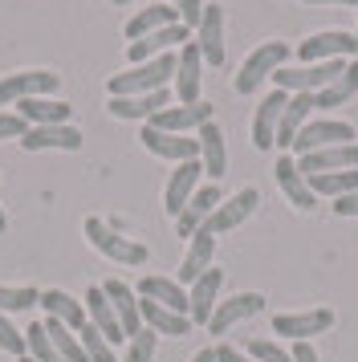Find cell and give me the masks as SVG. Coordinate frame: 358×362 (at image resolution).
Here are the masks:
<instances>
[{
	"label": "cell",
	"mask_w": 358,
	"mask_h": 362,
	"mask_svg": "<svg viewBox=\"0 0 358 362\" xmlns=\"http://www.w3.org/2000/svg\"><path fill=\"white\" fill-rule=\"evenodd\" d=\"M16 115L25 118L29 127H53V122H69L74 106L57 102V98H25V102H16Z\"/></svg>",
	"instance_id": "cell-32"
},
{
	"label": "cell",
	"mask_w": 358,
	"mask_h": 362,
	"mask_svg": "<svg viewBox=\"0 0 358 362\" xmlns=\"http://www.w3.org/2000/svg\"><path fill=\"white\" fill-rule=\"evenodd\" d=\"M220 199H224V196H220V183H204V187L187 199V208L175 216V232L183 236V240H192L195 232L204 228V220L220 208Z\"/></svg>",
	"instance_id": "cell-13"
},
{
	"label": "cell",
	"mask_w": 358,
	"mask_h": 362,
	"mask_svg": "<svg viewBox=\"0 0 358 362\" xmlns=\"http://www.w3.org/2000/svg\"><path fill=\"white\" fill-rule=\"evenodd\" d=\"M167 25H183L179 13L171 8V4H151V8H139V13L122 25V37H127V41H143V37L167 29Z\"/></svg>",
	"instance_id": "cell-26"
},
{
	"label": "cell",
	"mask_w": 358,
	"mask_h": 362,
	"mask_svg": "<svg viewBox=\"0 0 358 362\" xmlns=\"http://www.w3.org/2000/svg\"><path fill=\"white\" fill-rule=\"evenodd\" d=\"M318 110V98L313 94H289V102H285V115H281V127H277V143L273 147L281 151H293V139H297V131L309 122V115Z\"/></svg>",
	"instance_id": "cell-24"
},
{
	"label": "cell",
	"mask_w": 358,
	"mask_h": 362,
	"mask_svg": "<svg viewBox=\"0 0 358 362\" xmlns=\"http://www.w3.org/2000/svg\"><path fill=\"white\" fill-rule=\"evenodd\" d=\"M289 354H293V362H322V358H318V350H313L309 342H293Z\"/></svg>",
	"instance_id": "cell-46"
},
{
	"label": "cell",
	"mask_w": 358,
	"mask_h": 362,
	"mask_svg": "<svg viewBox=\"0 0 358 362\" xmlns=\"http://www.w3.org/2000/svg\"><path fill=\"white\" fill-rule=\"evenodd\" d=\"M155 338H159V334L143 326V329H139V334L127 342V354H122V362H151V358H155Z\"/></svg>",
	"instance_id": "cell-39"
},
{
	"label": "cell",
	"mask_w": 358,
	"mask_h": 362,
	"mask_svg": "<svg viewBox=\"0 0 358 362\" xmlns=\"http://www.w3.org/2000/svg\"><path fill=\"white\" fill-rule=\"evenodd\" d=\"M204 122H212V106L204 98L192 102V106H167V110H159V115L151 118V127L155 131H167V134H192Z\"/></svg>",
	"instance_id": "cell-17"
},
{
	"label": "cell",
	"mask_w": 358,
	"mask_h": 362,
	"mask_svg": "<svg viewBox=\"0 0 358 362\" xmlns=\"http://www.w3.org/2000/svg\"><path fill=\"white\" fill-rule=\"evenodd\" d=\"M358 53V37L342 33V29H322V33L306 37L297 45V62L301 66H313V62H354Z\"/></svg>",
	"instance_id": "cell-5"
},
{
	"label": "cell",
	"mask_w": 358,
	"mask_h": 362,
	"mask_svg": "<svg viewBox=\"0 0 358 362\" xmlns=\"http://www.w3.org/2000/svg\"><path fill=\"white\" fill-rule=\"evenodd\" d=\"M0 350H4V354H16V358H21V354L29 350L25 334H21V329H16L13 322H8V313H0Z\"/></svg>",
	"instance_id": "cell-41"
},
{
	"label": "cell",
	"mask_w": 358,
	"mask_h": 362,
	"mask_svg": "<svg viewBox=\"0 0 358 362\" xmlns=\"http://www.w3.org/2000/svg\"><path fill=\"white\" fill-rule=\"evenodd\" d=\"M78 338H81V350H86V358H90V362H122L118 354H114V346L102 338V329L90 326V322L78 329Z\"/></svg>",
	"instance_id": "cell-36"
},
{
	"label": "cell",
	"mask_w": 358,
	"mask_h": 362,
	"mask_svg": "<svg viewBox=\"0 0 358 362\" xmlns=\"http://www.w3.org/2000/svg\"><path fill=\"white\" fill-rule=\"evenodd\" d=\"M273 175H277V183H281L285 199H289L297 212H313V208H318V196L309 192V183H306V175L297 171V159H293V155H281V159H277Z\"/></svg>",
	"instance_id": "cell-21"
},
{
	"label": "cell",
	"mask_w": 358,
	"mask_h": 362,
	"mask_svg": "<svg viewBox=\"0 0 358 362\" xmlns=\"http://www.w3.org/2000/svg\"><path fill=\"white\" fill-rule=\"evenodd\" d=\"M102 293L110 297L114 313H118V326H122V338L130 342V338L143 329V313H139V297H134V289L122 285V281H106V285H102Z\"/></svg>",
	"instance_id": "cell-25"
},
{
	"label": "cell",
	"mask_w": 358,
	"mask_h": 362,
	"mask_svg": "<svg viewBox=\"0 0 358 362\" xmlns=\"http://www.w3.org/2000/svg\"><path fill=\"white\" fill-rule=\"evenodd\" d=\"M244 354L257 362H293V354L285 350L281 342H269V338H253V342L244 346Z\"/></svg>",
	"instance_id": "cell-40"
},
{
	"label": "cell",
	"mask_w": 358,
	"mask_h": 362,
	"mask_svg": "<svg viewBox=\"0 0 358 362\" xmlns=\"http://www.w3.org/2000/svg\"><path fill=\"white\" fill-rule=\"evenodd\" d=\"M309 183V192L322 199H342V196H350V192H358V167H350V171H322V175H306Z\"/></svg>",
	"instance_id": "cell-33"
},
{
	"label": "cell",
	"mask_w": 358,
	"mask_h": 362,
	"mask_svg": "<svg viewBox=\"0 0 358 362\" xmlns=\"http://www.w3.org/2000/svg\"><path fill=\"white\" fill-rule=\"evenodd\" d=\"M358 167V143H338V147H322L297 155V171L301 175H322V171H350Z\"/></svg>",
	"instance_id": "cell-16"
},
{
	"label": "cell",
	"mask_w": 358,
	"mask_h": 362,
	"mask_svg": "<svg viewBox=\"0 0 358 362\" xmlns=\"http://www.w3.org/2000/svg\"><path fill=\"white\" fill-rule=\"evenodd\" d=\"M187 41H192V29H187V25H167L159 33L143 37V41H130L127 57H130V66H139V62H151V57H159V53H171L175 45H187Z\"/></svg>",
	"instance_id": "cell-18"
},
{
	"label": "cell",
	"mask_w": 358,
	"mask_h": 362,
	"mask_svg": "<svg viewBox=\"0 0 358 362\" xmlns=\"http://www.w3.org/2000/svg\"><path fill=\"white\" fill-rule=\"evenodd\" d=\"M139 297L155 301V305H167V310H175V313H187V289L171 277H159V273H146L139 281Z\"/></svg>",
	"instance_id": "cell-29"
},
{
	"label": "cell",
	"mask_w": 358,
	"mask_h": 362,
	"mask_svg": "<svg viewBox=\"0 0 358 362\" xmlns=\"http://www.w3.org/2000/svg\"><path fill=\"white\" fill-rule=\"evenodd\" d=\"M175 53H159V57H151V62H139V66H130L127 74H114L106 90H110V98H130V94H155V90H167V82L175 78Z\"/></svg>",
	"instance_id": "cell-1"
},
{
	"label": "cell",
	"mask_w": 358,
	"mask_h": 362,
	"mask_svg": "<svg viewBox=\"0 0 358 362\" xmlns=\"http://www.w3.org/2000/svg\"><path fill=\"white\" fill-rule=\"evenodd\" d=\"M212 257H216V236H208V232H195L192 245H187V257H183V264H179V285H195V281L204 277L212 269Z\"/></svg>",
	"instance_id": "cell-28"
},
{
	"label": "cell",
	"mask_w": 358,
	"mask_h": 362,
	"mask_svg": "<svg viewBox=\"0 0 358 362\" xmlns=\"http://www.w3.org/2000/svg\"><path fill=\"white\" fill-rule=\"evenodd\" d=\"M216 362H257V358H248L236 346H216Z\"/></svg>",
	"instance_id": "cell-45"
},
{
	"label": "cell",
	"mask_w": 358,
	"mask_h": 362,
	"mask_svg": "<svg viewBox=\"0 0 358 362\" xmlns=\"http://www.w3.org/2000/svg\"><path fill=\"white\" fill-rule=\"evenodd\" d=\"M16 362H33V358H29V354H21V358H16Z\"/></svg>",
	"instance_id": "cell-51"
},
{
	"label": "cell",
	"mask_w": 358,
	"mask_h": 362,
	"mask_svg": "<svg viewBox=\"0 0 358 362\" xmlns=\"http://www.w3.org/2000/svg\"><path fill=\"white\" fill-rule=\"evenodd\" d=\"M167 106H171V102H167V90H155V94H130V98H110L106 102L110 118H122V122H134V118L151 122V118L159 115V110H167Z\"/></svg>",
	"instance_id": "cell-23"
},
{
	"label": "cell",
	"mask_w": 358,
	"mask_h": 362,
	"mask_svg": "<svg viewBox=\"0 0 358 362\" xmlns=\"http://www.w3.org/2000/svg\"><path fill=\"white\" fill-rule=\"evenodd\" d=\"M285 102H289L285 90H273V94L260 98L257 115H253V147L257 151H269L277 143V127H281V115H285Z\"/></svg>",
	"instance_id": "cell-15"
},
{
	"label": "cell",
	"mask_w": 358,
	"mask_h": 362,
	"mask_svg": "<svg viewBox=\"0 0 358 362\" xmlns=\"http://www.w3.org/2000/svg\"><path fill=\"white\" fill-rule=\"evenodd\" d=\"M330 208H334V216H358V192H350V196L334 199Z\"/></svg>",
	"instance_id": "cell-44"
},
{
	"label": "cell",
	"mask_w": 358,
	"mask_h": 362,
	"mask_svg": "<svg viewBox=\"0 0 358 362\" xmlns=\"http://www.w3.org/2000/svg\"><path fill=\"white\" fill-rule=\"evenodd\" d=\"M25 131H29V122L21 115H0V143H4V139H21Z\"/></svg>",
	"instance_id": "cell-43"
},
{
	"label": "cell",
	"mask_w": 358,
	"mask_h": 362,
	"mask_svg": "<svg viewBox=\"0 0 358 362\" xmlns=\"http://www.w3.org/2000/svg\"><path fill=\"white\" fill-rule=\"evenodd\" d=\"M220 289H224V269H208V273L187 289V317H192V326H208L212 322V313L220 305V301H216Z\"/></svg>",
	"instance_id": "cell-11"
},
{
	"label": "cell",
	"mask_w": 358,
	"mask_h": 362,
	"mask_svg": "<svg viewBox=\"0 0 358 362\" xmlns=\"http://www.w3.org/2000/svg\"><path fill=\"white\" fill-rule=\"evenodd\" d=\"M139 143H143L151 155H159V159H171V163H187V159H200V139L155 131L151 122H146L143 131H139Z\"/></svg>",
	"instance_id": "cell-9"
},
{
	"label": "cell",
	"mask_w": 358,
	"mask_h": 362,
	"mask_svg": "<svg viewBox=\"0 0 358 362\" xmlns=\"http://www.w3.org/2000/svg\"><path fill=\"white\" fill-rule=\"evenodd\" d=\"M25 151H78L81 147V131L69 122H53V127H29L21 134Z\"/></svg>",
	"instance_id": "cell-19"
},
{
	"label": "cell",
	"mask_w": 358,
	"mask_h": 362,
	"mask_svg": "<svg viewBox=\"0 0 358 362\" xmlns=\"http://www.w3.org/2000/svg\"><path fill=\"white\" fill-rule=\"evenodd\" d=\"M41 326H45L49 342L57 346V354H62L65 362H90V358H86V350H81V338H78V334H74L69 326H62L57 317H45Z\"/></svg>",
	"instance_id": "cell-35"
},
{
	"label": "cell",
	"mask_w": 358,
	"mask_h": 362,
	"mask_svg": "<svg viewBox=\"0 0 358 362\" xmlns=\"http://www.w3.org/2000/svg\"><path fill=\"white\" fill-rule=\"evenodd\" d=\"M260 310H265V293H236V297H228V301L216 305L208 329L212 334H228L232 326H241L244 317H257Z\"/></svg>",
	"instance_id": "cell-20"
},
{
	"label": "cell",
	"mask_w": 358,
	"mask_h": 362,
	"mask_svg": "<svg viewBox=\"0 0 358 362\" xmlns=\"http://www.w3.org/2000/svg\"><path fill=\"white\" fill-rule=\"evenodd\" d=\"M338 143H354V127L350 122H338V118H309L306 127L293 139V151L297 155H309V151L322 147H338Z\"/></svg>",
	"instance_id": "cell-7"
},
{
	"label": "cell",
	"mask_w": 358,
	"mask_h": 362,
	"mask_svg": "<svg viewBox=\"0 0 358 362\" xmlns=\"http://www.w3.org/2000/svg\"><path fill=\"white\" fill-rule=\"evenodd\" d=\"M200 175H204V163H200V159L175 163L171 180H167V187H163V208H167V216H179L183 208H187V199L200 192Z\"/></svg>",
	"instance_id": "cell-10"
},
{
	"label": "cell",
	"mask_w": 358,
	"mask_h": 362,
	"mask_svg": "<svg viewBox=\"0 0 358 362\" xmlns=\"http://www.w3.org/2000/svg\"><path fill=\"white\" fill-rule=\"evenodd\" d=\"M257 204H260L257 187H241V192H232L228 199H220V208L204 220V228H200V232H208V236H224V232L241 228L244 220L257 212Z\"/></svg>",
	"instance_id": "cell-6"
},
{
	"label": "cell",
	"mask_w": 358,
	"mask_h": 362,
	"mask_svg": "<svg viewBox=\"0 0 358 362\" xmlns=\"http://www.w3.org/2000/svg\"><path fill=\"white\" fill-rule=\"evenodd\" d=\"M62 74L53 69H21V74H4L0 78V106H16L25 98H49L57 94Z\"/></svg>",
	"instance_id": "cell-4"
},
{
	"label": "cell",
	"mask_w": 358,
	"mask_h": 362,
	"mask_svg": "<svg viewBox=\"0 0 358 362\" xmlns=\"http://www.w3.org/2000/svg\"><path fill=\"white\" fill-rule=\"evenodd\" d=\"M25 342H29V358L33 362H65L62 354H57V346L49 342V334L41 322H33L29 329H25Z\"/></svg>",
	"instance_id": "cell-37"
},
{
	"label": "cell",
	"mask_w": 358,
	"mask_h": 362,
	"mask_svg": "<svg viewBox=\"0 0 358 362\" xmlns=\"http://www.w3.org/2000/svg\"><path fill=\"white\" fill-rule=\"evenodd\" d=\"M175 94L183 106H192V102H200V78H204V57H200V45L195 41H187V45H179L175 53Z\"/></svg>",
	"instance_id": "cell-14"
},
{
	"label": "cell",
	"mask_w": 358,
	"mask_h": 362,
	"mask_svg": "<svg viewBox=\"0 0 358 362\" xmlns=\"http://www.w3.org/2000/svg\"><path fill=\"white\" fill-rule=\"evenodd\" d=\"M37 305H45V313H49V317H57V322H62V326H69L74 334H78V329L86 326V322H90V317H86V301H78V297H69L65 289H45Z\"/></svg>",
	"instance_id": "cell-31"
},
{
	"label": "cell",
	"mask_w": 358,
	"mask_h": 362,
	"mask_svg": "<svg viewBox=\"0 0 358 362\" xmlns=\"http://www.w3.org/2000/svg\"><path fill=\"white\" fill-rule=\"evenodd\" d=\"M81 301H86V317H90V326L102 329V338H106L110 346L122 342V326H118V313H114L110 297L102 293V285H94L90 293L81 297Z\"/></svg>",
	"instance_id": "cell-27"
},
{
	"label": "cell",
	"mask_w": 358,
	"mask_h": 362,
	"mask_svg": "<svg viewBox=\"0 0 358 362\" xmlns=\"http://www.w3.org/2000/svg\"><path fill=\"white\" fill-rule=\"evenodd\" d=\"M354 94H358V62H346V69L325 86L322 94H313V98H318L322 110H334V106H342V102H350Z\"/></svg>",
	"instance_id": "cell-34"
},
{
	"label": "cell",
	"mask_w": 358,
	"mask_h": 362,
	"mask_svg": "<svg viewBox=\"0 0 358 362\" xmlns=\"http://www.w3.org/2000/svg\"><path fill=\"white\" fill-rule=\"evenodd\" d=\"M289 57H293L289 41H260L257 49L244 57L241 74H236V82H232L236 86V94H257L260 86H265V78H273Z\"/></svg>",
	"instance_id": "cell-2"
},
{
	"label": "cell",
	"mask_w": 358,
	"mask_h": 362,
	"mask_svg": "<svg viewBox=\"0 0 358 362\" xmlns=\"http://www.w3.org/2000/svg\"><path fill=\"white\" fill-rule=\"evenodd\" d=\"M334 326V310H306V313H277L273 334H285L293 342H309Z\"/></svg>",
	"instance_id": "cell-12"
},
{
	"label": "cell",
	"mask_w": 358,
	"mask_h": 362,
	"mask_svg": "<svg viewBox=\"0 0 358 362\" xmlns=\"http://www.w3.org/2000/svg\"><path fill=\"white\" fill-rule=\"evenodd\" d=\"M4 228H8V220H4V212H0V232H4Z\"/></svg>",
	"instance_id": "cell-49"
},
{
	"label": "cell",
	"mask_w": 358,
	"mask_h": 362,
	"mask_svg": "<svg viewBox=\"0 0 358 362\" xmlns=\"http://www.w3.org/2000/svg\"><path fill=\"white\" fill-rule=\"evenodd\" d=\"M171 8L179 13V21L187 25V29H200V17H204V0H167Z\"/></svg>",
	"instance_id": "cell-42"
},
{
	"label": "cell",
	"mask_w": 358,
	"mask_h": 362,
	"mask_svg": "<svg viewBox=\"0 0 358 362\" xmlns=\"http://www.w3.org/2000/svg\"><path fill=\"white\" fill-rule=\"evenodd\" d=\"M192 362H216V346H208V350H200V354H192Z\"/></svg>",
	"instance_id": "cell-47"
},
{
	"label": "cell",
	"mask_w": 358,
	"mask_h": 362,
	"mask_svg": "<svg viewBox=\"0 0 358 362\" xmlns=\"http://www.w3.org/2000/svg\"><path fill=\"white\" fill-rule=\"evenodd\" d=\"M195 139H200V163H204V175H208L212 183H216V180H224V171H228L224 131H220L216 122H204V127L195 131Z\"/></svg>",
	"instance_id": "cell-22"
},
{
	"label": "cell",
	"mask_w": 358,
	"mask_h": 362,
	"mask_svg": "<svg viewBox=\"0 0 358 362\" xmlns=\"http://www.w3.org/2000/svg\"><path fill=\"white\" fill-rule=\"evenodd\" d=\"M81 232H86V240L102 252V257H110L114 264H130V269H139V264H146V245H139V240H130V236H122L118 228H110L106 220H98V216H90L86 224H81Z\"/></svg>",
	"instance_id": "cell-3"
},
{
	"label": "cell",
	"mask_w": 358,
	"mask_h": 362,
	"mask_svg": "<svg viewBox=\"0 0 358 362\" xmlns=\"http://www.w3.org/2000/svg\"><path fill=\"white\" fill-rule=\"evenodd\" d=\"M195 45L204 66H224V4H204V17L195 29Z\"/></svg>",
	"instance_id": "cell-8"
},
{
	"label": "cell",
	"mask_w": 358,
	"mask_h": 362,
	"mask_svg": "<svg viewBox=\"0 0 358 362\" xmlns=\"http://www.w3.org/2000/svg\"><path fill=\"white\" fill-rule=\"evenodd\" d=\"M114 4H118V8H122V4H134V0H114Z\"/></svg>",
	"instance_id": "cell-50"
},
{
	"label": "cell",
	"mask_w": 358,
	"mask_h": 362,
	"mask_svg": "<svg viewBox=\"0 0 358 362\" xmlns=\"http://www.w3.org/2000/svg\"><path fill=\"white\" fill-rule=\"evenodd\" d=\"M354 37H358V29H354Z\"/></svg>",
	"instance_id": "cell-52"
},
{
	"label": "cell",
	"mask_w": 358,
	"mask_h": 362,
	"mask_svg": "<svg viewBox=\"0 0 358 362\" xmlns=\"http://www.w3.org/2000/svg\"><path fill=\"white\" fill-rule=\"evenodd\" d=\"M306 4H346V8H350V4H358V0H306Z\"/></svg>",
	"instance_id": "cell-48"
},
{
	"label": "cell",
	"mask_w": 358,
	"mask_h": 362,
	"mask_svg": "<svg viewBox=\"0 0 358 362\" xmlns=\"http://www.w3.org/2000/svg\"><path fill=\"white\" fill-rule=\"evenodd\" d=\"M139 313H143L146 329L167 334V338H183V334L192 329V317H187V313H175V310H167V305H155V301H146V297H139Z\"/></svg>",
	"instance_id": "cell-30"
},
{
	"label": "cell",
	"mask_w": 358,
	"mask_h": 362,
	"mask_svg": "<svg viewBox=\"0 0 358 362\" xmlns=\"http://www.w3.org/2000/svg\"><path fill=\"white\" fill-rule=\"evenodd\" d=\"M37 301H41V293L29 285H0V313H21Z\"/></svg>",
	"instance_id": "cell-38"
}]
</instances>
